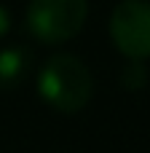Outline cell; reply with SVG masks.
<instances>
[{
	"label": "cell",
	"instance_id": "obj_2",
	"mask_svg": "<svg viewBox=\"0 0 150 153\" xmlns=\"http://www.w3.org/2000/svg\"><path fill=\"white\" fill-rule=\"evenodd\" d=\"M24 19L35 40L43 46H59L83 30L89 19V0H30Z\"/></svg>",
	"mask_w": 150,
	"mask_h": 153
},
{
	"label": "cell",
	"instance_id": "obj_1",
	"mask_svg": "<svg viewBox=\"0 0 150 153\" xmlns=\"http://www.w3.org/2000/svg\"><path fill=\"white\" fill-rule=\"evenodd\" d=\"M38 94L51 110L72 116L91 102V70L75 54H54L38 70Z\"/></svg>",
	"mask_w": 150,
	"mask_h": 153
},
{
	"label": "cell",
	"instance_id": "obj_3",
	"mask_svg": "<svg viewBox=\"0 0 150 153\" xmlns=\"http://www.w3.org/2000/svg\"><path fill=\"white\" fill-rule=\"evenodd\" d=\"M107 32L126 59H150V0H121L110 13Z\"/></svg>",
	"mask_w": 150,
	"mask_h": 153
},
{
	"label": "cell",
	"instance_id": "obj_6",
	"mask_svg": "<svg viewBox=\"0 0 150 153\" xmlns=\"http://www.w3.org/2000/svg\"><path fill=\"white\" fill-rule=\"evenodd\" d=\"M8 30H11V13L5 5H0V38H5Z\"/></svg>",
	"mask_w": 150,
	"mask_h": 153
},
{
	"label": "cell",
	"instance_id": "obj_5",
	"mask_svg": "<svg viewBox=\"0 0 150 153\" xmlns=\"http://www.w3.org/2000/svg\"><path fill=\"white\" fill-rule=\"evenodd\" d=\"M148 81H150V73L145 59H126V65L121 67V86L129 91H140L148 86Z\"/></svg>",
	"mask_w": 150,
	"mask_h": 153
},
{
	"label": "cell",
	"instance_id": "obj_4",
	"mask_svg": "<svg viewBox=\"0 0 150 153\" xmlns=\"http://www.w3.org/2000/svg\"><path fill=\"white\" fill-rule=\"evenodd\" d=\"M32 67V51L27 46L0 48V89H16Z\"/></svg>",
	"mask_w": 150,
	"mask_h": 153
}]
</instances>
